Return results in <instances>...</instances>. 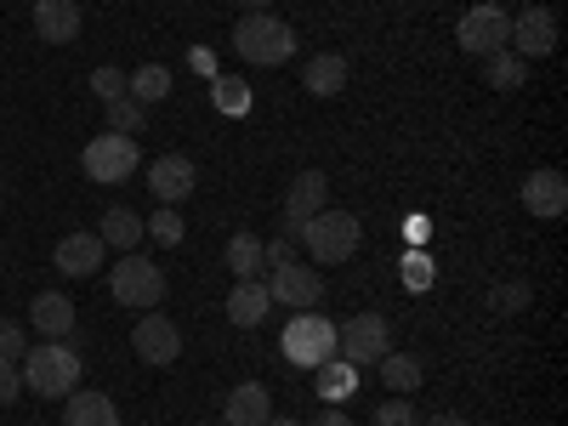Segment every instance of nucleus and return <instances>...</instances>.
Masks as SVG:
<instances>
[{
	"mask_svg": "<svg viewBox=\"0 0 568 426\" xmlns=\"http://www.w3.org/2000/svg\"><path fill=\"white\" fill-rule=\"evenodd\" d=\"M18 369H23V393H34V398H69L80 387V347H69V342L29 347L18 358Z\"/></svg>",
	"mask_w": 568,
	"mask_h": 426,
	"instance_id": "obj_1",
	"label": "nucleus"
},
{
	"mask_svg": "<svg viewBox=\"0 0 568 426\" xmlns=\"http://www.w3.org/2000/svg\"><path fill=\"white\" fill-rule=\"evenodd\" d=\"M233 52H240L245 63H262V69H278L296 58V29L273 18V12H245L240 23H233Z\"/></svg>",
	"mask_w": 568,
	"mask_h": 426,
	"instance_id": "obj_2",
	"label": "nucleus"
},
{
	"mask_svg": "<svg viewBox=\"0 0 568 426\" xmlns=\"http://www.w3.org/2000/svg\"><path fill=\"white\" fill-rule=\"evenodd\" d=\"M109 291L120 307H142V313H154L165 302V267L149 262L142 251H125L114 267H109Z\"/></svg>",
	"mask_w": 568,
	"mask_h": 426,
	"instance_id": "obj_3",
	"label": "nucleus"
},
{
	"mask_svg": "<svg viewBox=\"0 0 568 426\" xmlns=\"http://www.w3.org/2000/svg\"><path fill=\"white\" fill-rule=\"evenodd\" d=\"M302 240H307V256L313 262H353V251L364 240V222L353 211H329L324 205L318 216L302 222Z\"/></svg>",
	"mask_w": 568,
	"mask_h": 426,
	"instance_id": "obj_4",
	"label": "nucleus"
},
{
	"mask_svg": "<svg viewBox=\"0 0 568 426\" xmlns=\"http://www.w3.org/2000/svg\"><path fill=\"white\" fill-rule=\"evenodd\" d=\"M80 165H85V176H91V182H103V187L125 182L131 171H142L136 136H120V131H103V136H91L85 149H80Z\"/></svg>",
	"mask_w": 568,
	"mask_h": 426,
	"instance_id": "obj_5",
	"label": "nucleus"
},
{
	"mask_svg": "<svg viewBox=\"0 0 568 426\" xmlns=\"http://www.w3.org/2000/svg\"><path fill=\"white\" fill-rule=\"evenodd\" d=\"M284 358H291L296 369H318L324 358H336V324H329L324 313H296L291 324H284Z\"/></svg>",
	"mask_w": 568,
	"mask_h": 426,
	"instance_id": "obj_6",
	"label": "nucleus"
},
{
	"mask_svg": "<svg viewBox=\"0 0 568 426\" xmlns=\"http://www.w3.org/2000/svg\"><path fill=\"white\" fill-rule=\"evenodd\" d=\"M511 40V12L495 7V0H484V7H471L460 23H455V45L471 58H489V52H506Z\"/></svg>",
	"mask_w": 568,
	"mask_h": 426,
	"instance_id": "obj_7",
	"label": "nucleus"
},
{
	"mask_svg": "<svg viewBox=\"0 0 568 426\" xmlns=\"http://www.w3.org/2000/svg\"><path fill=\"white\" fill-rule=\"evenodd\" d=\"M393 347V329L382 313H358L336 329V358H347L353 369H369V364H382V353Z\"/></svg>",
	"mask_w": 568,
	"mask_h": 426,
	"instance_id": "obj_8",
	"label": "nucleus"
},
{
	"mask_svg": "<svg viewBox=\"0 0 568 426\" xmlns=\"http://www.w3.org/2000/svg\"><path fill=\"white\" fill-rule=\"evenodd\" d=\"M511 52L524 58V63H535V58H551L557 52V12L551 7H524L511 18Z\"/></svg>",
	"mask_w": 568,
	"mask_h": 426,
	"instance_id": "obj_9",
	"label": "nucleus"
},
{
	"mask_svg": "<svg viewBox=\"0 0 568 426\" xmlns=\"http://www.w3.org/2000/svg\"><path fill=\"white\" fill-rule=\"evenodd\" d=\"M131 347H136V358H142V364L165 369V364H176V358H182V329H176L165 313H142V318H136V329H131Z\"/></svg>",
	"mask_w": 568,
	"mask_h": 426,
	"instance_id": "obj_10",
	"label": "nucleus"
},
{
	"mask_svg": "<svg viewBox=\"0 0 568 426\" xmlns=\"http://www.w3.org/2000/svg\"><path fill=\"white\" fill-rule=\"evenodd\" d=\"M324 200H329V176L324 171H296V182H291V194H284V240H302V222L307 216H318L324 211Z\"/></svg>",
	"mask_w": 568,
	"mask_h": 426,
	"instance_id": "obj_11",
	"label": "nucleus"
},
{
	"mask_svg": "<svg viewBox=\"0 0 568 426\" xmlns=\"http://www.w3.org/2000/svg\"><path fill=\"white\" fill-rule=\"evenodd\" d=\"M267 296H273L278 307L313 313V307L324 302V278H318L313 267H302V262H284V267H273V278H267Z\"/></svg>",
	"mask_w": 568,
	"mask_h": 426,
	"instance_id": "obj_12",
	"label": "nucleus"
},
{
	"mask_svg": "<svg viewBox=\"0 0 568 426\" xmlns=\"http://www.w3.org/2000/svg\"><path fill=\"white\" fill-rule=\"evenodd\" d=\"M103 256H109V245L98 233H63L58 251H52V267L63 278H91V273H103Z\"/></svg>",
	"mask_w": 568,
	"mask_h": 426,
	"instance_id": "obj_13",
	"label": "nucleus"
},
{
	"mask_svg": "<svg viewBox=\"0 0 568 426\" xmlns=\"http://www.w3.org/2000/svg\"><path fill=\"white\" fill-rule=\"evenodd\" d=\"M194 182H200V171H194V160H187V154H160L149 165V187H154L160 205H182L187 194H194Z\"/></svg>",
	"mask_w": 568,
	"mask_h": 426,
	"instance_id": "obj_14",
	"label": "nucleus"
},
{
	"mask_svg": "<svg viewBox=\"0 0 568 426\" xmlns=\"http://www.w3.org/2000/svg\"><path fill=\"white\" fill-rule=\"evenodd\" d=\"M524 211L540 216V222H557L568 211V182L562 171H529L524 176Z\"/></svg>",
	"mask_w": 568,
	"mask_h": 426,
	"instance_id": "obj_15",
	"label": "nucleus"
},
{
	"mask_svg": "<svg viewBox=\"0 0 568 426\" xmlns=\"http://www.w3.org/2000/svg\"><path fill=\"white\" fill-rule=\"evenodd\" d=\"M34 34L45 45L80 40V0H34Z\"/></svg>",
	"mask_w": 568,
	"mask_h": 426,
	"instance_id": "obj_16",
	"label": "nucleus"
},
{
	"mask_svg": "<svg viewBox=\"0 0 568 426\" xmlns=\"http://www.w3.org/2000/svg\"><path fill=\"white\" fill-rule=\"evenodd\" d=\"M273 420V393L262 382H240L227 393V409H222V426H267Z\"/></svg>",
	"mask_w": 568,
	"mask_h": 426,
	"instance_id": "obj_17",
	"label": "nucleus"
},
{
	"mask_svg": "<svg viewBox=\"0 0 568 426\" xmlns=\"http://www.w3.org/2000/svg\"><path fill=\"white\" fill-rule=\"evenodd\" d=\"M267 313H273V296H267L262 278H240V284L227 291V318L240 324V329H256Z\"/></svg>",
	"mask_w": 568,
	"mask_h": 426,
	"instance_id": "obj_18",
	"label": "nucleus"
},
{
	"mask_svg": "<svg viewBox=\"0 0 568 426\" xmlns=\"http://www.w3.org/2000/svg\"><path fill=\"white\" fill-rule=\"evenodd\" d=\"M29 318H34V329H40L45 342H63L69 329H74V302L63 291H40L34 307H29Z\"/></svg>",
	"mask_w": 568,
	"mask_h": 426,
	"instance_id": "obj_19",
	"label": "nucleus"
},
{
	"mask_svg": "<svg viewBox=\"0 0 568 426\" xmlns=\"http://www.w3.org/2000/svg\"><path fill=\"white\" fill-rule=\"evenodd\" d=\"M63 426H120V409L109 393H69L63 398Z\"/></svg>",
	"mask_w": 568,
	"mask_h": 426,
	"instance_id": "obj_20",
	"label": "nucleus"
},
{
	"mask_svg": "<svg viewBox=\"0 0 568 426\" xmlns=\"http://www.w3.org/2000/svg\"><path fill=\"white\" fill-rule=\"evenodd\" d=\"M347 58L342 52H318V58H307V69H302V85H307V98H336V91L347 85Z\"/></svg>",
	"mask_w": 568,
	"mask_h": 426,
	"instance_id": "obj_21",
	"label": "nucleus"
},
{
	"mask_svg": "<svg viewBox=\"0 0 568 426\" xmlns=\"http://www.w3.org/2000/svg\"><path fill=\"white\" fill-rule=\"evenodd\" d=\"M98 240H103V245H114V251L125 256V251H136L142 240H149V233H142V216H136L131 205H109V211H103V222H98Z\"/></svg>",
	"mask_w": 568,
	"mask_h": 426,
	"instance_id": "obj_22",
	"label": "nucleus"
},
{
	"mask_svg": "<svg viewBox=\"0 0 568 426\" xmlns=\"http://www.w3.org/2000/svg\"><path fill=\"white\" fill-rule=\"evenodd\" d=\"M375 369H382V382H387V393H415L420 382H426V369H420V358L415 353H398V347H387L382 353V364H375Z\"/></svg>",
	"mask_w": 568,
	"mask_h": 426,
	"instance_id": "obj_23",
	"label": "nucleus"
},
{
	"mask_svg": "<svg viewBox=\"0 0 568 426\" xmlns=\"http://www.w3.org/2000/svg\"><path fill=\"white\" fill-rule=\"evenodd\" d=\"M313 375H318V398H324V404H342V398L358 393V369H353L347 358H324Z\"/></svg>",
	"mask_w": 568,
	"mask_h": 426,
	"instance_id": "obj_24",
	"label": "nucleus"
},
{
	"mask_svg": "<svg viewBox=\"0 0 568 426\" xmlns=\"http://www.w3.org/2000/svg\"><path fill=\"white\" fill-rule=\"evenodd\" d=\"M125 98H136L142 109L160 103V98H171V69H165V63H142L136 74H125Z\"/></svg>",
	"mask_w": 568,
	"mask_h": 426,
	"instance_id": "obj_25",
	"label": "nucleus"
},
{
	"mask_svg": "<svg viewBox=\"0 0 568 426\" xmlns=\"http://www.w3.org/2000/svg\"><path fill=\"white\" fill-rule=\"evenodd\" d=\"M227 267H233V278H262V240H256V233H233V240H227V256H222Z\"/></svg>",
	"mask_w": 568,
	"mask_h": 426,
	"instance_id": "obj_26",
	"label": "nucleus"
},
{
	"mask_svg": "<svg viewBox=\"0 0 568 426\" xmlns=\"http://www.w3.org/2000/svg\"><path fill=\"white\" fill-rule=\"evenodd\" d=\"M484 80H489L495 91H517V85L529 80V63L506 45V52H489V58H484Z\"/></svg>",
	"mask_w": 568,
	"mask_h": 426,
	"instance_id": "obj_27",
	"label": "nucleus"
},
{
	"mask_svg": "<svg viewBox=\"0 0 568 426\" xmlns=\"http://www.w3.org/2000/svg\"><path fill=\"white\" fill-rule=\"evenodd\" d=\"M529 302H535V291H529L524 278H500V284H489V307H495V313H524Z\"/></svg>",
	"mask_w": 568,
	"mask_h": 426,
	"instance_id": "obj_28",
	"label": "nucleus"
},
{
	"mask_svg": "<svg viewBox=\"0 0 568 426\" xmlns=\"http://www.w3.org/2000/svg\"><path fill=\"white\" fill-rule=\"evenodd\" d=\"M142 233H149V240H160V245H182V233H187V222L176 216V205H160L149 222H142Z\"/></svg>",
	"mask_w": 568,
	"mask_h": 426,
	"instance_id": "obj_29",
	"label": "nucleus"
},
{
	"mask_svg": "<svg viewBox=\"0 0 568 426\" xmlns=\"http://www.w3.org/2000/svg\"><path fill=\"white\" fill-rule=\"evenodd\" d=\"M211 103L222 109V114H245L251 109V91H245V80H211Z\"/></svg>",
	"mask_w": 568,
	"mask_h": 426,
	"instance_id": "obj_30",
	"label": "nucleus"
},
{
	"mask_svg": "<svg viewBox=\"0 0 568 426\" xmlns=\"http://www.w3.org/2000/svg\"><path fill=\"white\" fill-rule=\"evenodd\" d=\"M109 125H114L120 136H136L142 125H149V109H142L136 98H114V103H109Z\"/></svg>",
	"mask_w": 568,
	"mask_h": 426,
	"instance_id": "obj_31",
	"label": "nucleus"
},
{
	"mask_svg": "<svg viewBox=\"0 0 568 426\" xmlns=\"http://www.w3.org/2000/svg\"><path fill=\"white\" fill-rule=\"evenodd\" d=\"M375 426H420V415H415V404L404 393H393L382 409H375Z\"/></svg>",
	"mask_w": 568,
	"mask_h": 426,
	"instance_id": "obj_32",
	"label": "nucleus"
},
{
	"mask_svg": "<svg viewBox=\"0 0 568 426\" xmlns=\"http://www.w3.org/2000/svg\"><path fill=\"white\" fill-rule=\"evenodd\" d=\"M23 353H29L23 324H18V318H0V364H18Z\"/></svg>",
	"mask_w": 568,
	"mask_h": 426,
	"instance_id": "obj_33",
	"label": "nucleus"
},
{
	"mask_svg": "<svg viewBox=\"0 0 568 426\" xmlns=\"http://www.w3.org/2000/svg\"><path fill=\"white\" fill-rule=\"evenodd\" d=\"M91 91H98L103 103L125 98V69H114V63H103V69H91Z\"/></svg>",
	"mask_w": 568,
	"mask_h": 426,
	"instance_id": "obj_34",
	"label": "nucleus"
},
{
	"mask_svg": "<svg viewBox=\"0 0 568 426\" xmlns=\"http://www.w3.org/2000/svg\"><path fill=\"white\" fill-rule=\"evenodd\" d=\"M18 398H23V369L0 364V404H18Z\"/></svg>",
	"mask_w": 568,
	"mask_h": 426,
	"instance_id": "obj_35",
	"label": "nucleus"
},
{
	"mask_svg": "<svg viewBox=\"0 0 568 426\" xmlns=\"http://www.w3.org/2000/svg\"><path fill=\"white\" fill-rule=\"evenodd\" d=\"M262 262H267V267L296 262V240H284V233H278V240H267V245H262Z\"/></svg>",
	"mask_w": 568,
	"mask_h": 426,
	"instance_id": "obj_36",
	"label": "nucleus"
},
{
	"mask_svg": "<svg viewBox=\"0 0 568 426\" xmlns=\"http://www.w3.org/2000/svg\"><path fill=\"white\" fill-rule=\"evenodd\" d=\"M433 284V267H426V256H409V291H426Z\"/></svg>",
	"mask_w": 568,
	"mask_h": 426,
	"instance_id": "obj_37",
	"label": "nucleus"
},
{
	"mask_svg": "<svg viewBox=\"0 0 568 426\" xmlns=\"http://www.w3.org/2000/svg\"><path fill=\"white\" fill-rule=\"evenodd\" d=\"M313 426H353V420H347L336 404H329V409H318V420H313Z\"/></svg>",
	"mask_w": 568,
	"mask_h": 426,
	"instance_id": "obj_38",
	"label": "nucleus"
},
{
	"mask_svg": "<svg viewBox=\"0 0 568 426\" xmlns=\"http://www.w3.org/2000/svg\"><path fill=\"white\" fill-rule=\"evenodd\" d=\"M420 426H471L466 415H433V420H420Z\"/></svg>",
	"mask_w": 568,
	"mask_h": 426,
	"instance_id": "obj_39",
	"label": "nucleus"
},
{
	"mask_svg": "<svg viewBox=\"0 0 568 426\" xmlns=\"http://www.w3.org/2000/svg\"><path fill=\"white\" fill-rule=\"evenodd\" d=\"M240 7H245V12H267V7H273V0H240Z\"/></svg>",
	"mask_w": 568,
	"mask_h": 426,
	"instance_id": "obj_40",
	"label": "nucleus"
},
{
	"mask_svg": "<svg viewBox=\"0 0 568 426\" xmlns=\"http://www.w3.org/2000/svg\"><path fill=\"white\" fill-rule=\"evenodd\" d=\"M267 426H302V420H291V415H273Z\"/></svg>",
	"mask_w": 568,
	"mask_h": 426,
	"instance_id": "obj_41",
	"label": "nucleus"
},
{
	"mask_svg": "<svg viewBox=\"0 0 568 426\" xmlns=\"http://www.w3.org/2000/svg\"><path fill=\"white\" fill-rule=\"evenodd\" d=\"M200 426H222V420H200Z\"/></svg>",
	"mask_w": 568,
	"mask_h": 426,
	"instance_id": "obj_42",
	"label": "nucleus"
}]
</instances>
